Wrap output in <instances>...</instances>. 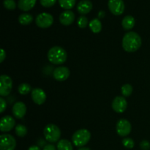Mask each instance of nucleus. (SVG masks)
<instances>
[{
    "label": "nucleus",
    "instance_id": "obj_1",
    "mask_svg": "<svg viewBox=\"0 0 150 150\" xmlns=\"http://www.w3.org/2000/svg\"><path fill=\"white\" fill-rule=\"evenodd\" d=\"M142 44V38L135 32H129L126 33L123 37L122 42L123 49L129 53L137 51L141 48Z\"/></svg>",
    "mask_w": 150,
    "mask_h": 150
},
{
    "label": "nucleus",
    "instance_id": "obj_2",
    "mask_svg": "<svg viewBox=\"0 0 150 150\" xmlns=\"http://www.w3.org/2000/svg\"><path fill=\"white\" fill-rule=\"evenodd\" d=\"M48 59L54 64H62L67 60V54L65 50L60 46H54L48 52Z\"/></svg>",
    "mask_w": 150,
    "mask_h": 150
},
{
    "label": "nucleus",
    "instance_id": "obj_3",
    "mask_svg": "<svg viewBox=\"0 0 150 150\" xmlns=\"http://www.w3.org/2000/svg\"><path fill=\"white\" fill-rule=\"evenodd\" d=\"M91 139V133L86 129H80L73 133L72 142L78 147H82L87 144Z\"/></svg>",
    "mask_w": 150,
    "mask_h": 150
},
{
    "label": "nucleus",
    "instance_id": "obj_4",
    "mask_svg": "<svg viewBox=\"0 0 150 150\" xmlns=\"http://www.w3.org/2000/svg\"><path fill=\"white\" fill-rule=\"evenodd\" d=\"M43 134L47 142L57 143L61 137V130L56 125L48 124L44 128Z\"/></svg>",
    "mask_w": 150,
    "mask_h": 150
},
{
    "label": "nucleus",
    "instance_id": "obj_5",
    "mask_svg": "<svg viewBox=\"0 0 150 150\" xmlns=\"http://www.w3.org/2000/svg\"><path fill=\"white\" fill-rule=\"evenodd\" d=\"M13 89V81L10 76L1 75L0 76V95L6 97L10 95Z\"/></svg>",
    "mask_w": 150,
    "mask_h": 150
},
{
    "label": "nucleus",
    "instance_id": "obj_6",
    "mask_svg": "<svg viewBox=\"0 0 150 150\" xmlns=\"http://www.w3.org/2000/svg\"><path fill=\"white\" fill-rule=\"evenodd\" d=\"M35 23L38 27L41 29H47L54 23L52 15L48 13H42L38 15L35 18Z\"/></svg>",
    "mask_w": 150,
    "mask_h": 150
},
{
    "label": "nucleus",
    "instance_id": "obj_7",
    "mask_svg": "<svg viewBox=\"0 0 150 150\" xmlns=\"http://www.w3.org/2000/svg\"><path fill=\"white\" fill-rule=\"evenodd\" d=\"M16 140L12 135L2 134L0 136V150H15Z\"/></svg>",
    "mask_w": 150,
    "mask_h": 150
},
{
    "label": "nucleus",
    "instance_id": "obj_8",
    "mask_svg": "<svg viewBox=\"0 0 150 150\" xmlns=\"http://www.w3.org/2000/svg\"><path fill=\"white\" fill-rule=\"evenodd\" d=\"M132 126L130 122L125 119H120L116 125V130L119 136L125 137L131 132Z\"/></svg>",
    "mask_w": 150,
    "mask_h": 150
},
{
    "label": "nucleus",
    "instance_id": "obj_9",
    "mask_svg": "<svg viewBox=\"0 0 150 150\" xmlns=\"http://www.w3.org/2000/svg\"><path fill=\"white\" fill-rule=\"evenodd\" d=\"M108 7L114 16H120L124 13L125 3L123 0H108Z\"/></svg>",
    "mask_w": 150,
    "mask_h": 150
},
{
    "label": "nucleus",
    "instance_id": "obj_10",
    "mask_svg": "<svg viewBox=\"0 0 150 150\" xmlns=\"http://www.w3.org/2000/svg\"><path fill=\"white\" fill-rule=\"evenodd\" d=\"M111 107L115 112L121 114L127 109V102L124 97L117 96L113 100Z\"/></svg>",
    "mask_w": 150,
    "mask_h": 150
},
{
    "label": "nucleus",
    "instance_id": "obj_11",
    "mask_svg": "<svg viewBox=\"0 0 150 150\" xmlns=\"http://www.w3.org/2000/svg\"><path fill=\"white\" fill-rule=\"evenodd\" d=\"M70 71L68 67L60 66L54 69L53 72V77L57 81H64L69 78Z\"/></svg>",
    "mask_w": 150,
    "mask_h": 150
},
{
    "label": "nucleus",
    "instance_id": "obj_12",
    "mask_svg": "<svg viewBox=\"0 0 150 150\" xmlns=\"http://www.w3.org/2000/svg\"><path fill=\"white\" fill-rule=\"evenodd\" d=\"M16 125V121L11 116H4L0 120V130L3 133L13 130Z\"/></svg>",
    "mask_w": 150,
    "mask_h": 150
},
{
    "label": "nucleus",
    "instance_id": "obj_13",
    "mask_svg": "<svg viewBox=\"0 0 150 150\" xmlns=\"http://www.w3.org/2000/svg\"><path fill=\"white\" fill-rule=\"evenodd\" d=\"M33 102L37 105H42L46 100V94L40 88H34L31 93Z\"/></svg>",
    "mask_w": 150,
    "mask_h": 150
},
{
    "label": "nucleus",
    "instance_id": "obj_14",
    "mask_svg": "<svg viewBox=\"0 0 150 150\" xmlns=\"http://www.w3.org/2000/svg\"><path fill=\"white\" fill-rule=\"evenodd\" d=\"M13 116L17 119H22L26 113V106L23 102H16L12 108Z\"/></svg>",
    "mask_w": 150,
    "mask_h": 150
},
{
    "label": "nucleus",
    "instance_id": "obj_15",
    "mask_svg": "<svg viewBox=\"0 0 150 150\" xmlns=\"http://www.w3.org/2000/svg\"><path fill=\"white\" fill-rule=\"evenodd\" d=\"M75 14L71 10H65L59 16V22L64 26H70L74 22Z\"/></svg>",
    "mask_w": 150,
    "mask_h": 150
},
{
    "label": "nucleus",
    "instance_id": "obj_16",
    "mask_svg": "<svg viewBox=\"0 0 150 150\" xmlns=\"http://www.w3.org/2000/svg\"><path fill=\"white\" fill-rule=\"evenodd\" d=\"M93 7L92 1L90 0H81L77 4V10L80 14L86 15L92 10Z\"/></svg>",
    "mask_w": 150,
    "mask_h": 150
},
{
    "label": "nucleus",
    "instance_id": "obj_17",
    "mask_svg": "<svg viewBox=\"0 0 150 150\" xmlns=\"http://www.w3.org/2000/svg\"><path fill=\"white\" fill-rule=\"evenodd\" d=\"M37 0H19L18 7L21 10L29 11L35 7Z\"/></svg>",
    "mask_w": 150,
    "mask_h": 150
},
{
    "label": "nucleus",
    "instance_id": "obj_18",
    "mask_svg": "<svg viewBox=\"0 0 150 150\" xmlns=\"http://www.w3.org/2000/svg\"><path fill=\"white\" fill-rule=\"evenodd\" d=\"M136 23L135 18L132 16H126L122 21V26L125 30H130L133 29Z\"/></svg>",
    "mask_w": 150,
    "mask_h": 150
},
{
    "label": "nucleus",
    "instance_id": "obj_19",
    "mask_svg": "<svg viewBox=\"0 0 150 150\" xmlns=\"http://www.w3.org/2000/svg\"><path fill=\"white\" fill-rule=\"evenodd\" d=\"M89 26L91 31L95 34L100 33L101 32V30H102V23H101L100 19L98 18L92 19L89 22Z\"/></svg>",
    "mask_w": 150,
    "mask_h": 150
},
{
    "label": "nucleus",
    "instance_id": "obj_20",
    "mask_svg": "<svg viewBox=\"0 0 150 150\" xmlns=\"http://www.w3.org/2000/svg\"><path fill=\"white\" fill-rule=\"evenodd\" d=\"M57 150H73L72 143L67 139H61L57 142Z\"/></svg>",
    "mask_w": 150,
    "mask_h": 150
},
{
    "label": "nucleus",
    "instance_id": "obj_21",
    "mask_svg": "<svg viewBox=\"0 0 150 150\" xmlns=\"http://www.w3.org/2000/svg\"><path fill=\"white\" fill-rule=\"evenodd\" d=\"M33 16L29 13H22L18 17V22L23 26L30 24L33 21Z\"/></svg>",
    "mask_w": 150,
    "mask_h": 150
},
{
    "label": "nucleus",
    "instance_id": "obj_22",
    "mask_svg": "<svg viewBox=\"0 0 150 150\" xmlns=\"http://www.w3.org/2000/svg\"><path fill=\"white\" fill-rule=\"evenodd\" d=\"M59 4L62 7L63 9H65L66 10H70L75 6L76 2V0H58Z\"/></svg>",
    "mask_w": 150,
    "mask_h": 150
},
{
    "label": "nucleus",
    "instance_id": "obj_23",
    "mask_svg": "<svg viewBox=\"0 0 150 150\" xmlns=\"http://www.w3.org/2000/svg\"><path fill=\"white\" fill-rule=\"evenodd\" d=\"M15 130H16V133L18 137H24L28 133L27 127L25 125L22 124H18L16 126V128H15Z\"/></svg>",
    "mask_w": 150,
    "mask_h": 150
},
{
    "label": "nucleus",
    "instance_id": "obj_24",
    "mask_svg": "<svg viewBox=\"0 0 150 150\" xmlns=\"http://www.w3.org/2000/svg\"><path fill=\"white\" fill-rule=\"evenodd\" d=\"M31 89H32V88H31L30 85L26 83H21L18 87V91L22 95H28L31 92Z\"/></svg>",
    "mask_w": 150,
    "mask_h": 150
},
{
    "label": "nucleus",
    "instance_id": "obj_25",
    "mask_svg": "<svg viewBox=\"0 0 150 150\" xmlns=\"http://www.w3.org/2000/svg\"><path fill=\"white\" fill-rule=\"evenodd\" d=\"M133 88L129 83H126V84L123 85L121 88V92L124 97H129L133 93Z\"/></svg>",
    "mask_w": 150,
    "mask_h": 150
},
{
    "label": "nucleus",
    "instance_id": "obj_26",
    "mask_svg": "<svg viewBox=\"0 0 150 150\" xmlns=\"http://www.w3.org/2000/svg\"><path fill=\"white\" fill-rule=\"evenodd\" d=\"M89 21H88V18L84 16H81L79 18L77 21V24L79 28L81 29H84L89 24Z\"/></svg>",
    "mask_w": 150,
    "mask_h": 150
},
{
    "label": "nucleus",
    "instance_id": "obj_27",
    "mask_svg": "<svg viewBox=\"0 0 150 150\" xmlns=\"http://www.w3.org/2000/svg\"><path fill=\"white\" fill-rule=\"evenodd\" d=\"M3 4L7 10H13L16 8V3L15 0H4Z\"/></svg>",
    "mask_w": 150,
    "mask_h": 150
},
{
    "label": "nucleus",
    "instance_id": "obj_28",
    "mask_svg": "<svg viewBox=\"0 0 150 150\" xmlns=\"http://www.w3.org/2000/svg\"><path fill=\"white\" fill-rule=\"evenodd\" d=\"M122 144L127 149H133L135 146V142L131 138H125L122 140Z\"/></svg>",
    "mask_w": 150,
    "mask_h": 150
},
{
    "label": "nucleus",
    "instance_id": "obj_29",
    "mask_svg": "<svg viewBox=\"0 0 150 150\" xmlns=\"http://www.w3.org/2000/svg\"><path fill=\"white\" fill-rule=\"evenodd\" d=\"M41 5L45 7H51L56 4L57 0H40Z\"/></svg>",
    "mask_w": 150,
    "mask_h": 150
},
{
    "label": "nucleus",
    "instance_id": "obj_30",
    "mask_svg": "<svg viewBox=\"0 0 150 150\" xmlns=\"http://www.w3.org/2000/svg\"><path fill=\"white\" fill-rule=\"evenodd\" d=\"M140 148L142 150H149L150 149V143L147 140H143L141 142Z\"/></svg>",
    "mask_w": 150,
    "mask_h": 150
},
{
    "label": "nucleus",
    "instance_id": "obj_31",
    "mask_svg": "<svg viewBox=\"0 0 150 150\" xmlns=\"http://www.w3.org/2000/svg\"><path fill=\"white\" fill-rule=\"evenodd\" d=\"M7 108V103H6V100L1 97L0 98V113H3L4 111V110Z\"/></svg>",
    "mask_w": 150,
    "mask_h": 150
},
{
    "label": "nucleus",
    "instance_id": "obj_32",
    "mask_svg": "<svg viewBox=\"0 0 150 150\" xmlns=\"http://www.w3.org/2000/svg\"><path fill=\"white\" fill-rule=\"evenodd\" d=\"M42 150H57V148H56V146L54 144H49L45 145Z\"/></svg>",
    "mask_w": 150,
    "mask_h": 150
},
{
    "label": "nucleus",
    "instance_id": "obj_33",
    "mask_svg": "<svg viewBox=\"0 0 150 150\" xmlns=\"http://www.w3.org/2000/svg\"><path fill=\"white\" fill-rule=\"evenodd\" d=\"M6 58V52L4 49H1V57H0V62H3Z\"/></svg>",
    "mask_w": 150,
    "mask_h": 150
},
{
    "label": "nucleus",
    "instance_id": "obj_34",
    "mask_svg": "<svg viewBox=\"0 0 150 150\" xmlns=\"http://www.w3.org/2000/svg\"><path fill=\"white\" fill-rule=\"evenodd\" d=\"M28 150H40V146H36V145H32L30 147H29Z\"/></svg>",
    "mask_w": 150,
    "mask_h": 150
},
{
    "label": "nucleus",
    "instance_id": "obj_35",
    "mask_svg": "<svg viewBox=\"0 0 150 150\" xmlns=\"http://www.w3.org/2000/svg\"><path fill=\"white\" fill-rule=\"evenodd\" d=\"M78 150H91V149L88 147H84V146H82V147H79V149Z\"/></svg>",
    "mask_w": 150,
    "mask_h": 150
}]
</instances>
